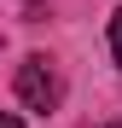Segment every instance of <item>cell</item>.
<instances>
[{
  "mask_svg": "<svg viewBox=\"0 0 122 128\" xmlns=\"http://www.w3.org/2000/svg\"><path fill=\"white\" fill-rule=\"evenodd\" d=\"M0 128H23V122H17V116H12V111H0Z\"/></svg>",
  "mask_w": 122,
  "mask_h": 128,
  "instance_id": "cell-3",
  "label": "cell"
},
{
  "mask_svg": "<svg viewBox=\"0 0 122 128\" xmlns=\"http://www.w3.org/2000/svg\"><path fill=\"white\" fill-rule=\"evenodd\" d=\"M111 128H122V122H111Z\"/></svg>",
  "mask_w": 122,
  "mask_h": 128,
  "instance_id": "cell-4",
  "label": "cell"
},
{
  "mask_svg": "<svg viewBox=\"0 0 122 128\" xmlns=\"http://www.w3.org/2000/svg\"><path fill=\"white\" fill-rule=\"evenodd\" d=\"M58 93H64V88H58V70L47 58H23V64H17V99H23L29 111H52Z\"/></svg>",
  "mask_w": 122,
  "mask_h": 128,
  "instance_id": "cell-1",
  "label": "cell"
},
{
  "mask_svg": "<svg viewBox=\"0 0 122 128\" xmlns=\"http://www.w3.org/2000/svg\"><path fill=\"white\" fill-rule=\"evenodd\" d=\"M111 52H116V64H122V12L111 18Z\"/></svg>",
  "mask_w": 122,
  "mask_h": 128,
  "instance_id": "cell-2",
  "label": "cell"
}]
</instances>
